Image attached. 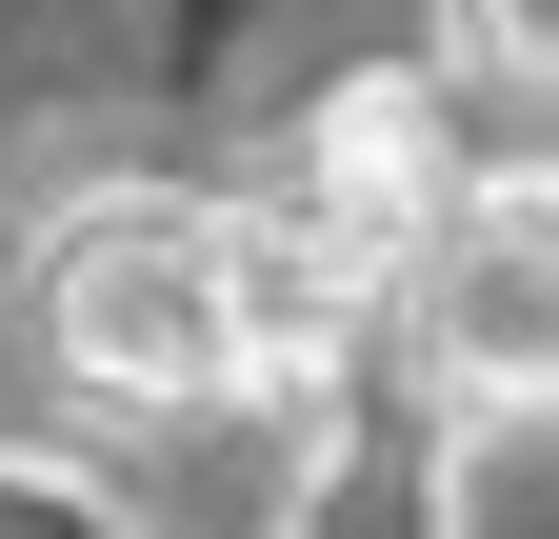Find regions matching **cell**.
Returning a JSON list of instances; mask_svg holds the SVG:
<instances>
[{
  "instance_id": "6da1fadb",
  "label": "cell",
  "mask_w": 559,
  "mask_h": 539,
  "mask_svg": "<svg viewBox=\"0 0 559 539\" xmlns=\"http://www.w3.org/2000/svg\"><path fill=\"white\" fill-rule=\"evenodd\" d=\"M40 380L100 399V420H240L260 360H240V200H180V180H100L40 220Z\"/></svg>"
},
{
  "instance_id": "7a4b0ae2",
  "label": "cell",
  "mask_w": 559,
  "mask_h": 539,
  "mask_svg": "<svg viewBox=\"0 0 559 539\" xmlns=\"http://www.w3.org/2000/svg\"><path fill=\"white\" fill-rule=\"evenodd\" d=\"M400 380L440 420L559 440V180H479L400 280Z\"/></svg>"
},
{
  "instance_id": "3957f363",
  "label": "cell",
  "mask_w": 559,
  "mask_h": 539,
  "mask_svg": "<svg viewBox=\"0 0 559 539\" xmlns=\"http://www.w3.org/2000/svg\"><path fill=\"white\" fill-rule=\"evenodd\" d=\"M280 220H320L360 280H419V240L479 200V160H460V100L419 81V60H360V81H320L300 100V141H280Z\"/></svg>"
},
{
  "instance_id": "277c9868",
  "label": "cell",
  "mask_w": 559,
  "mask_h": 539,
  "mask_svg": "<svg viewBox=\"0 0 559 539\" xmlns=\"http://www.w3.org/2000/svg\"><path fill=\"white\" fill-rule=\"evenodd\" d=\"M300 539H440V399L400 380V340L320 399V480H300Z\"/></svg>"
},
{
  "instance_id": "5b68a950",
  "label": "cell",
  "mask_w": 559,
  "mask_h": 539,
  "mask_svg": "<svg viewBox=\"0 0 559 539\" xmlns=\"http://www.w3.org/2000/svg\"><path fill=\"white\" fill-rule=\"evenodd\" d=\"M460 21V81H500V100H559V0H440Z\"/></svg>"
},
{
  "instance_id": "8992f818",
  "label": "cell",
  "mask_w": 559,
  "mask_h": 539,
  "mask_svg": "<svg viewBox=\"0 0 559 539\" xmlns=\"http://www.w3.org/2000/svg\"><path fill=\"white\" fill-rule=\"evenodd\" d=\"M0 539H140L100 480H60V459H0Z\"/></svg>"
}]
</instances>
